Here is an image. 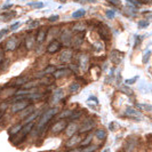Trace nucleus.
Here are the masks:
<instances>
[{"instance_id":"f257e3e1","label":"nucleus","mask_w":152,"mask_h":152,"mask_svg":"<svg viewBox=\"0 0 152 152\" xmlns=\"http://www.w3.org/2000/svg\"><path fill=\"white\" fill-rule=\"evenodd\" d=\"M57 111H58V109L57 107H53V109H49L48 111H46L45 113L41 115V118H40V120L38 122V130H41L44 127H45L46 125L48 124V121L53 118L55 114L57 113Z\"/></svg>"},{"instance_id":"f03ea898","label":"nucleus","mask_w":152,"mask_h":152,"mask_svg":"<svg viewBox=\"0 0 152 152\" xmlns=\"http://www.w3.org/2000/svg\"><path fill=\"white\" fill-rule=\"evenodd\" d=\"M29 107V99H18L12 105V111L13 112H20L24 109Z\"/></svg>"},{"instance_id":"7ed1b4c3","label":"nucleus","mask_w":152,"mask_h":152,"mask_svg":"<svg viewBox=\"0 0 152 152\" xmlns=\"http://www.w3.org/2000/svg\"><path fill=\"white\" fill-rule=\"evenodd\" d=\"M99 36H101V38L104 39V40H110V38H111V32H110L109 28L105 24L101 23L99 25Z\"/></svg>"},{"instance_id":"20e7f679","label":"nucleus","mask_w":152,"mask_h":152,"mask_svg":"<svg viewBox=\"0 0 152 152\" xmlns=\"http://www.w3.org/2000/svg\"><path fill=\"white\" fill-rule=\"evenodd\" d=\"M18 44H20V41H18V39L16 38V37H10L7 40L6 45H5V49L9 50V52H13V50L16 49V47H17Z\"/></svg>"},{"instance_id":"39448f33","label":"nucleus","mask_w":152,"mask_h":152,"mask_svg":"<svg viewBox=\"0 0 152 152\" xmlns=\"http://www.w3.org/2000/svg\"><path fill=\"white\" fill-rule=\"evenodd\" d=\"M61 46L62 44L60 41H57V40H53L49 45L47 46V52L49 54H54L56 53V52H58L60 49H61Z\"/></svg>"},{"instance_id":"423d86ee","label":"nucleus","mask_w":152,"mask_h":152,"mask_svg":"<svg viewBox=\"0 0 152 152\" xmlns=\"http://www.w3.org/2000/svg\"><path fill=\"white\" fill-rule=\"evenodd\" d=\"M122 58H124V53L117 50V49H113L111 52V60H112L114 64H119L122 61Z\"/></svg>"},{"instance_id":"0eeeda50","label":"nucleus","mask_w":152,"mask_h":152,"mask_svg":"<svg viewBox=\"0 0 152 152\" xmlns=\"http://www.w3.org/2000/svg\"><path fill=\"white\" fill-rule=\"evenodd\" d=\"M65 127H66V122L64 121V120H60V121H57L52 127V132H53L54 134H57V133H61Z\"/></svg>"},{"instance_id":"6e6552de","label":"nucleus","mask_w":152,"mask_h":152,"mask_svg":"<svg viewBox=\"0 0 152 152\" xmlns=\"http://www.w3.org/2000/svg\"><path fill=\"white\" fill-rule=\"evenodd\" d=\"M46 37H47V31H46V29H41V30L37 33L36 41H37L38 44H42V42L46 40Z\"/></svg>"},{"instance_id":"1a4fd4ad","label":"nucleus","mask_w":152,"mask_h":152,"mask_svg":"<svg viewBox=\"0 0 152 152\" xmlns=\"http://www.w3.org/2000/svg\"><path fill=\"white\" fill-rule=\"evenodd\" d=\"M36 44V37L32 36V34H29L26 39H25V46H26V49H32L33 46Z\"/></svg>"},{"instance_id":"9d476101","label":"nucleus","mask_w":152,"mask_h":152,"mask_svg":"<svg viewBox=\"0 0 152 152\" xmlns=\"http://www.w3.org/2000/svg\"><path fill=\"white\" fill-rule=\"evenodd\" d=\"M63 97H64V91H63V89H57V91H55V93H54L52 102H53V103H57V102H60Z\"/></svg>"},{"instance_id":"9b49d317","label":"nucleus","mask_w":152,"mask_h":152,"mask_svg":"<svg viewBox=\"0 0 152 152\" xmlns=\"http://www.w3.org/2000/svg\"><path fill=\"white\" fill-rule=\"evenodd\" d=\"M70 73H71V72H70L69 69H60V70H56L53 75L56 79H58V78H62V77H64V76H68Z\"/></svg>"},{"instance_id":"f8f14e48","label":"nucleus","mask_w":152,"mask_h":152,"mask_svg":"<svg viewBox=\"0 0 152 152\" xmlns=\"http://www.w3.org/2000/svg\"><path fill=\"white\" fill-rule=\"evenodd\" d=\"M94 121L93 120H91V119H88V120H86V121L84 122V125H83V127H81V129H80V132L81 133H85V132H88V130H91V128H94Z\"/></svg>"},{"instance_id":"ddd939ff","label":"nucleus","mask_w":152,"mask_h":152,"mask_svg":"<svg viewBox=\"0 0 152 152\" xmlns=\"http://www.w3.org/2000/svg\"><path fill=\"white\" fill-rule=\"evenodd\" d=\"M80 142H81V137L79 136V135H73V136H71V138L68 141L66 146L71 148V146H75L77 143H80Z\"/></svg>"},{"instance_id":"4468645a","label":"nucleus","mask_w":152,"mask_h":152,"mask_svg":"<svg viewBox=\"0 0 152 152\" xmlns=\"http://www.w3.org/2000/svg\"><path fill=\"white\" fill-rule=\"evenodd\" d=\"M77 129H78V126H77L76 124H70V125H68V127H66L65 133H66V135H68V136L71 137L76 134Z\"/></svg>"},{"instance_id":"2eb2a0df","label":"nucleus","mask_w":152,"mask_h":152,"mask_svg":"<svg viewBox=\"0 0 152 152\" xmlns=\"http://www.w3.org/2000/svg\"><path fill=\"white\" fill-rule=\"evenodd\" d=\"M84 39V34H77L75 38H71V40H72V45L75 46V47H79V46L83 44V40Z\"/></svg>"},{"instance_id":"dca6fc26","label":"nucleus","mask_w":152,"mask_h":152,"mask_svg":"<svg viewBox=\"0 0 152 152\" xmlns=\"http://www.w3.org/2000/svg\"><path fill=\"white\" fill-rule=\"evenodd\" d=\"M71 57H72V53L70 50H64L60 56V60H61V62H68L70 61Z\"/></svg>"},{"instance_id":"f3484780","label":"nucleus","mask_w":152,"mask_h":152,"mask_svg":"<svg viewBox=\"0 0 152 152\" xmlns=\"http://www.w3.org/2000/svg\"><path fill=\"white\" fill-rule=\"evenodd\" d=\"M23 128V125L21 124H18V125H15V126H13L10 129H9V134L10 135H16V134H18Z\"/></svg>"},{"instance_id":"a211bd4d","label":"nucleus","mask_w":152,"mask_h":152,"mask_svg":"<svg viewBox=\"0 0 152 152\" xmlns=\"http://www.w3.org/2000/svg\"><path fill=\"white\" fill-rule=\"evenodd\" d=\"M95 137L99 138V141H103L105 137H107V132L104 129H99L95 132Z\"/></svg>"},{"instance_id":"6ab92c4d","label":"nucleus","mask_w":152,"mask_h":152,"mask_svg":"<svg viewBox=\"0 0 152 152\" xmlns=\"http://www.w3.org/2000/svg\"><path fill=\"white\" fill-rule=\"evenodd\" d=\"M85 14H86V10L85 9H78L75 13H72V17L73 18H80V17L85 16Z\"/></svg>"},{"instance_id":"aec40b11","label":"nucleus","mask_w":152,"mask_h":152,"mask_svg":"<svg viewBox=\"0 0 152 152\" xmlns=\"http://www.w3.org/2000/svg\"><path fill=\"white\" fill-rule=\"evenodd\" d=\"M69 89H70V91L71 93H73V94H76V93H78V91H80V85L77 84V83H73V84L70 85V87H69Z\"/></svg>"},{"instance_id":"412c9836","label":"nucleus","mask_w":152,"mask_h":152,"mask_svg":"<svg viewBox=\"0 0 152 152\" xmlns=\"http://www.w3.org/2000/svg\"><path fill=\"white\" fill-rule=\"evenodd\" d=\"M29 5H30L31 7L36 8V9H41V8L45 7V4H44V2H41V1H36V2H29Z\"/></svg>"},{"instance_id":"4be33fe9","label":"nucleus","mask_w":152,"mask_h":152,"mask_svg":"<svg viewBox=\"0 0 152 152\" xmlns=\"http://www.w3.org/2000/svg\"><path fill=\"white\" fill-rule=\"evenodd\" d=\"M61 39H62V41H63L64 44H66V42H69V41L71 40V34H70V33H68L66 31H64V32L62 33Z\"/></svg>"},{"instance_id":"5701e85b","label":"nucleus","mask_w":152,"mask_h":152,"mask_svg":"<svg viewBox=\"0 0 152 152\" xmlns=\"http://www.w3.org/2000/svg\"><path fill=\"white\" fill-rule=\"evenodd\" d=\"M32 111H33V107H26V109H24V110H23L21 117H22V118H24V117H28V115H30V114L32 113Z\"/></svg>"},{"instance_id":"b1692460","label":"nucleus","mask_w":152,"mask_h":152,"mask_svg":"<svg viewBox=\"0 0 152 152\" xmlns=\"http://www.w3.org/2000/svg\"><path fill=\"white\" fill-rule=\"evenodd\" d=\"M87 63H88V58H87V56H81V58H80V66L86 70V66H87Z\"/></svg>"},{"instance_id":"393cba45","label":"nucleus","mask_w":152,"mask_h":152,"mask_svg":"<svg viewBox=\"0 0 152 152\" xmlns=\"http://www.w3.org/2000/svg\"><path fill=\"white\" fill-rule=\"evenodd\" d=\"M126 114H127V115H129V117H135V115H140V113H138L137 111H135L134 109H130V107H128V109L126 110Z\"/></svg>"},{"instance_id":"a878e982","label":"nucleus","mask_w":152,"mask_h":152,"mask_svg":"<svg viewBox=\"0 0 152 152\" xmlns=\"http://www.w3.org/2000/svg\"><path fill=\"white\" fill-rule=\"evenodd\" d=\"M96 149H97V145H89V146L83 149L81 152H93V151H95Z\"/></svg>"},{"instance_id":"bb28decb","label":"nucleus","mask_w":152,"mask_h":152,"mask_svg":"<svg viewBox=\"0 0 152 152\" xmlns=\"http://www.w3.org/2000/svg\"><path fill=\"white\" fill-rule=\"evenodd\" d=\"M28 78L26 77H23V78H18L17 80H16V85H25L28 83Z\"/></svg>"},{"instance_id":"cd10ccee","label":"nucleus","mask_w":152,"mask_h":152,"mask_svg":"<svg viewBox=\"0 0 152 152\" xmlns=\"http://www.w3.org/2000/svg\"><path fill=\"white\" fill-rule=\"evenodd\" d=\"M71 114H72V111H71V110H65V111H63V112L60 114V118H66V117H71Z\"/></svg>"},{"instance_id":"c85d7f7f","label":"nucleus","mask_w":152,"mask_h":152,"mask_svg":"<svg viewBox=\"0 0 152 152\" xmlns=\"http://www.w3.org/2000/svg\"><path fill=\"white\" fill-rule=\"evenodd\" d=\"M91 140H93V135L91 134V135H88V136H87V138H85L81 144L83 145H89V143L91 142Z\"/></svg>"},{"instance_id":"c756f323","label":"nucleus","mask_w":152,"mask_h":152,"mask_svg":"<svg viewBox=\"0 0 152 152\" xmlns=\"http://www.w3.org/2000/svg\"><path fill=\"white\" fill-rule=\"evenodd\" d=\"M56 70H55V66H48L45 71L42 72V75H47V73H54Z\"/></svg>"},{"instance_id":"7c9ffc66","label":"nucleus","mask_w":152,"mask_h":152,"mask_svg":"<svg viewBox=\"0 0 152 152\" xmlns=\"http://www.w3.org/2000/svg\"><path fill=\"white\" fill-rule=\"evenodd\" d=\"M150 56H151V52L148 50V52L144 54V56H143V63H148V62H149V58H150Z\"/></svg>"},{"instance_id":"2f4dec72","label":"nucleus","mask_w":152,"mask_h":152,"mask_svg":"<svg viewBox=\"0 0 152 152\" xmlns=\"http://www.w3.org/2000/svg\"><path fill=\"white\" fill-rule=\"evenodd\" d=\"M85 29H86V26L83 25V24H77L76 26L73 28V30L75 31H84Z\"/></svg>"},{"instance_id":"473e14b6","label":"nucleus","mask_w":152,"mask_h":152,"mask_svg":"<svg viewBox=\"0 0 152 152\" xmlns=\"http://www.w3.org/2000/svg\"><path fill=\"white\" fill-rule=\"evenodd\" d=\"M149 24H150V22H148V21H141V22L138 23V28H141V29L142 28H146Z\"/></svg>"},{"instance_id":"72a5a7b5","label":"nucleus","mask_w":152,"mask_h":152,"mask_svg":"<svg viewBox=\"0 0 152 152\" xmlns=\"http://www.w3.org/2000/svg\"><path fill=\"white\" fill-rule=\"evenodd\" d=\"M36 117H37V113H31L30 117H29V118H26L25 122H26V124H30V122L32 121V120H33V119H34Z\"/></svg>"},{"instance_id":"f704fd0d","label":"nucleus","mask_w":152,"mask_h":152,"mask_svg":"<svg viewBox=\"0 0 152 152\" xmlns=\"http://www.w3.org/2000/svg\"><path fill=\"white\" fill-rule=\"evenodd\" d=\"M8 32H9V29H2L0 31V39L4 38V36H6Z\"/></svg>"},{"instance_id":"c9c22d12","label":"nucleus","mask_w":152,"mask_h":152,"mask_svg":"<svg viewBox=\"0 0 152 152\" xmlns=\"http://www.w3.org/2000/svg\"><path fill=\"white\" fill-rule=\"evenodd\" d=\"M21 24H22V23H21V22H16L15 24H13V25L10 26V30H12V31L16 30L17 28H20V26H21Z\"/></svg>"},{"instance_id":"e433bc0d","label":"nucleus","mask_w":152,"mask_h":152,"mask_svg":"<svg viewBox=\"0 0 152 152\" xmlns=\"http://www.w3.org/2000/svg\"><path fill=\"white\" fill-rule=\"evenodd\" d=\"M105 15H107V18H113L114 13L112 12V10H107V12H105Z\"/></svg>"},{"instance_id":"4c0bfd02","label":"nucleus","mask_w":152,"mask_h":152,"mask_svg":"<svg viewBox=\"0 0 152 152\" xmlns=\"http://www.w3.org/2000/svg\"><path fill=\"white\" fill-rule=\"evenodd\" d=\"M58 18H60L58 15H53L48 18V21H49V22H56V21H58Z\"/></svg>"},{"instance_id":"58836bf2","label":"nucleus","mask_w":152,"mask_h":152,"mask_svg":"<svg viewBox=\"0 0 152 152\" xmlns=\"http://www.w3.org/2000/svg\"><path fill=\"white\" fill-rule=\"evenodd\" d=\"M110 4H112V5H114V6H119L121 2H120V0H107Z\"/></svg>"},{"instance_id":"ea45409f","label":"nucleus","mask_w":152,"mask_h":152,"mask_svg":"<svg viewBox=\"0 0 152 152\" xmlns=\"http://www.w3.org/2000/svg\"><path fill=\"white\" fill-rule=\"evenodd\" d=\"M38 25H39V21H33V23H30L29 28H30V29H33V28H37Z\"/></svg>"},{"instance_id":"a19ab883","label":"nucleus","mask_w":152,"mask_h":152,"mask_svg":"<svg viewBox=\"0 0 152 152\" xmlns=\"http://www.w3.org/2000/svg\"><path fill=\"white\" fill-rule=\"evenodd\" d=\"M136 79H137V77H135V78H133V79H128V80H126V84H134L135 81H136Z\"/></svg>"},{"instance_id":"79ce46f5","label":"nucleus","mask_w":152,"mask_h":152,"mask_svg":"<svg viewBox=\"0 0 152 152\" xmlns=\"http://www.w3.org/2000/svg\"><path fill=\"white\" fill-rule=\"evenodd\" d=\"M2 60H4V50L0 48V64H1Z\"/></svg>"},{"instance_id":"37998d69","label":"nucleus","mask_w":152,"mask_h":152,"mask_svg":"<svg viewBox=\"0 0 152 152\" xmlns=\"http://www.w3.org/2000/svg\"><path fill=\"white\" fill-rule=\"evenodd\" d=\"M12 6H13L12 4H7V5H5V6H2V8H4V9H8V8H10V7H12Z\"/></svg>"},{"instance_id":"c03bdc74","label":"nucleus","mask_w":152,"mask_h":152,"mask_svg":"<svg viewBox=\"0 0 152 152\" xmlns=\"http://www.w3.org/2000/svg\"><path fill=\"white\" fill-rule=\"evenodd\" d=\"M81 150H83V149L79 148V149H75V150H71V151H69V152H81Z\"/></svg>"},{"instance_id":"a18cd8bd","label":"nucleus","mask_w":152,"mask_h":152,"mask_svg":"<svg viewBox=\"0 0 152 152\" xmlns=\"http://www.w3.org/2000/svg\"><path fill=\"white\" fill-rule=\"evenodd\" d=\"M142 2H144V4H148V2H151L152 0H141Z\"/></svg>"},{"instance_id":"49530a36","label":"nucleus","mask_w":152,"mask_h":152,"mask_svg":"<svg viewBox=\"0 0 152 152\" xmlns=\"http://www.w3.org/2000/svg\"><path fill=\"white\" fill-rule=\"evenodd\" d=\"M4 115V111L2 110H0V119H1V117Z\"/></svg>"},{"instance_id":"de8ad7c7","label":"nucleus","mask_w":152,"mask_h":152,"mask_svg":"<svg viewBox=\"0 0 152 152\" xmlns=\"http://www.w3.org/2000/svg\"><path fill=\"white\" fill-rule=\"evenodd\" d=\"M58 1H61V2H65V1H68V0H58Z\"/></svg>"},{"instance_id":"09e8293b","label":"nucleus","mask_w":152,"mask_h":152,"mask_svg":"<svg viewBox=\"0 0 152 152\" xmlns=\"http://www.w3.org/2000/svg\"><path fill=\"white\" fill-rule=\"evenodd\" d=\"M103 152H110V150H109V149H107L105 151H103Z\"/></svg>"},{"instance_id":"8fccbe9b","label":"nucleus","mask_w":152,"mask_h":152,"mask_svg":"<svg viewBox=\"0 0 152 152\" xmlns=\"http://www.w3.org/2000/svg\"><path fill=\"white\" fill-rule=\"evenodd\" d=\"M0 93H1V88H0Z\"/></svg>"}]
</instances>
